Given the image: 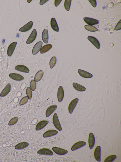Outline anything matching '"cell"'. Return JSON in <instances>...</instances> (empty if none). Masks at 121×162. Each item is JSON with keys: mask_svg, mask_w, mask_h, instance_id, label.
Segmentation results:
<instances>
[{"mask_svg": "<svg viewBox=\"0 0 121 162\" xmlns=\"http://www.w3.org/2000/svg\"><path fill=\"white\" fill-rule=\"evenodd\" d=\"M52 47V46L51 44L45 45L41 48L40 50V52L41 54L44 53L49 50Z\"/></svg>", "mask_w": 121, "mask_h": 162, "instance_id": "obj_27", "label": "cell"}, {"mask_svg": "<svg viewBox=\"0 0 121 162\" xmlns=\"http://www.w3.org/2000/svg\"><path fill=\"white\" fill-rule=\"evenodd\" d=\"M57 106L56 105H53L49 107L46 112V116L48 117L51 115L56 109Z\"/></svg>", "mask_w": 121, "mask_h": 162, "instance_id": "obj_17", "label": "cell"}, {"mask_svg": "<svg viewBox=\"0 0 121 162\" xmlns=\"http://www.w3.org/2000/svg\"><path fill=\"white\" fill-rule=\"evenodd\" d=\"M95 138L92 133H89L88 138V144L90 148L92 149L93 148L95 143Z\"/></svg>", "mask_w": 121, "mask_h": 162, "instance_id": "obj_12", "label": "cell"}, {"mask_svg": "<svg viewBox=\"0 0 121 162\" xmlns=\"http://www.w3.org/2000/svg\"><path fill=\"white\" fill-rule=\"evenodd\" d=\"M78 71L81 76L84 78H90L93 76V75L91 73L79 69Z\"/></svg>", "mask_w": 121, "mask_h": 162, "instance_id": "obj_16", "label": "cell"}, {"mask_svg": "<svg viewBox=\"0 0 121 162\" xmlns=\"http://www.w3.org/2000/svg\"><path fill=\"white\" fill-rule=\"evenodd\" d=\"M84 27L87 30L91 32H95L98 30L95 27L91 25H86Z\"/></svg>", "mask_w": 121, "mask_h": 162, "instance_id": "obj_28", "label": "cell"}, {"mask_svg": "<svg viewBox=\"0 0 121 162\" xmlns=\"http://www.w3.org/2000/svg\"><path fill=\"white\" fill-rule=\"evenodd\" d=\"M26 93L29 99L30 100L32 98V93L31 89L30 87H28L27 88L26 90Z\"/></svg>", "mask_w": 121, "mask_h": 162, "instance_id": "obj_32", "label": "cell"}, {"mask_svg": "<svg viewBox=\"0 0 121 162\" xmlns=\"http://www.w3.org/2000/svg\"><path fill=\"white\" fill-rule=\"evenodd\" d=\"M58 132L55 130H50L45 132L43 133V136L44 138L49 137L53 136L57 134Z\"/></svg>", "mask_w": 121, "mask_h": 162, "instance_id": "obj_19", "label": "cell"}, {"mask_svg": "<svg viewBox=\"0 0 121 162\" xmlns=\"http://www.w3.org/2000/svg\"><path fill=\"white\" fill-rule=\"evenodd\" d=\"M18 118L17 117H15L10 120L9 122L8 125L11 126L15 124L18 121Z\"/></svg>", "mask_w": 121, "mask_h": 162, "instance_id": "obj_34", "label": "cell"}, {"mask_svg": "<svg viewBox=\"0 0 121 162\" xmlns=\"http://www.w3.org/2000/svg\"><path fill=\"white\" fill-rule=\"evenodd\" d=\"M37 153L39 155L52 156L53 155V153L52 151L48 148H42L39 150L37 152Z\"/></svg>", "mask_w": 121, "mask_h": 162, "instance_id": "obj_2", "label": "cell"}, {"mask_svg": "<svg viewBox=\"0 0 121 162\" xmlns=\"http://www.w3.org/2000/svg\"><path fill=\"white\" fill-rule=\"evenodd\" d=\"M83 19L85 22L89 25H94L99 23L98 20L91 18L84 17Z\"/></svg>", "mask_w": 121, "mask_h": 162, "instance_id": "obj_10", "label": "cell"}, {"mask_svg": "<svg viewBox=\"0 0 121 162\" xmlns=\"http://www.w3.org/2000/svg\"><path fill=\"white\" fill-rule=\"evenodd\" d=\"M15 70L21 72L28 73L29 71V69L26 66L21 65L16 66L14 68Z\"/></svg>", "mask_w": 121, "mask_h": 162, "instance_id": "obj_20", "label": "cell"}, {"mask_svg": "<svg viewBox=\"0 0 121 162\" xmlns=\"http://www.w3.org/2000/svg\"><path fill=\"white\" fill-rule=\"evenodd\" d=\"M71 0H65L64 3V6L65 10L68 11L70 10L71 2Z\"/></svg>", "mask_w": 121, "mask_h": 162, "instance_id": "obj_30", "label": "cell"}, {"mask_svg": "<svg viewBox=\"0 0 121 162\" xmlns=\"http://www.w3.org/2000/svg\"><path fill=\"white\" fill-rule=\"evenodd\" d=\"M32 1V0H27V2L28 3H30V2Z\"/></svg>", "mask_w": 121, "mask_h": 162, "instance_id": "obj_40", "label": "cell"}, {"mask_svg": "<svg viewBox=\"0 0 121 162\" xmlns=\"http://www.w3.org/2000/svg\"><path fill=\"white\" fill-rule=\"evenodd\" d=\"M86 143L84 141H79L74 143L71 148L72 151L77 150L85 146Z\"/></svg>", "mask_w": 121, "mask_h": 162, "instance_id": "obj_5", "label": "cell"}, {"mask_svg": "<svg viewBox=\"0 0 121 162\" xmlns=\"http://www.w3.org/2000/svg\"><path fill=\"white\" fill-rule=\"evenodd\" d=\"M94 155L96 160L100 162L101 160V148L99 146H97L95 149L94 151Z\"/></svg>", "mask_w": 121, "mask_h": 162, "instance_id": "obj_4", "label": "cell"}, {"mask_svg": "<svg viewBox=\"0 0 121 162\" xmlns=\"http://www.w3.org/2000/svg\"><path fill=\"white\" fill-rule=\"evenodd\" d=\"M52 150L56 154L60 155H64L68 152V151L65 149L55 147H53Z\"/></svg>", "mask_w": 121, "mask_h": 162, "instance_id": "obj_6", "label": "cell"}, {"mask_svg": "<svg viewBox=\"0 0 121 162\" xmlns=\"http://www.w3.org/2000/svg\"><path fill=\"white\" fill-rule=\"evenodd\" d=\"M48 1H49L48 0H40V1L39 4L42 5Z\"/></svg>", "mask_w": 121, "mask_h": 162, "instance_id": "obj_39", "label": "cell"}, {"mask_svg": "<svg viewBox=\"0 0 121 162\" xmlns=\"http://www.w3.org/2000/svg\"><path fill=\"white\" fill-rule=\"evenodd\" d=\"M87 39L98 49L100 48V45L99 42L96 38L93 36H89Z\"/></svg>", "mask_w": 121, "mask_h": 162, "instance_id": "obj_7", "label": "cell"}, {"mask_svg": "<svg viewBox=\"0 0 121 162\" xmlns=\"http://www.w3.org/2000/svg\"><path fill=\"white\" fill-rule=\"evenodd\" d=\"M117 158V156L115 155L109 156L107 157L104 160V162H112L114 161Z\"/></svg>", "mask_w": 121, "mask_h": 162, "instance_id": "obj_29", "label": "cell"}, {"mask_svg": "<svg viewBox=\"0 0 121 162\" xmlns=\"http://www.w3.org/2000/svg\"><path fill=\"white\" fill-rule=\"evenodd\" d=\"M64 95V92L63 87L60 86L58 89L57 93V97L59 102H60L62 100Z\"/></svg>", "mask_w": 121, "mask_h": 162, "instance_id": "obj_15", "label": "cell"}, {"mask_svg": "<svg viewBox=\"0 0 121 162\" xmlns=\"http://www.w3.org/2000/svg\"><path fill=\"white\" fill-rule=\"evenodd\" d=\"M30 86L31 90L33 91L35 90L36 87L35 81L34 80H32L30 83Z\"/></svg>", "mask_w": 121, "mask_h": 162, "instance_id": "obj_35", "label": "cell"}, {"mask_svg": "<svg viewBox=\"0 0 121 162\" xmlns=\"http://www.w3.org/2000/svg\"><path fill=\"white\" fill-rule=\"evenodd\" d=\"M62 0H55L54 1V5L56 7L61 2Z\"/></svg>", "mask_w": 121, "mask_h": 162, "instance_id": "obj_38", "label": "cell"}, {"mask_svg": "<svg viewBox=\"0 0 121 162\" xmlns=\"http://www.w3.org/2000/svg\"><path fill=\"white\" fill-rule=\"evenodd\" d=\"M56 61V58L55 56L53 57L50 59L49 65L51 68H52L55 65Z\"/></svg>", "mask_w": 121, "mask_h": 162, "instance_id": "obj_31", "label": "cell"}, {"mask_svg": "<svg viewBox=\"0 0 121 162\" xmlns=\"http://www.w3.org/2000/svg\"><path fill=\"white\" fill-rule=\"evenodd\" d=\"M29 145L28 143L27 142H22L19 143L16 145L15 147L16 149H21L27 147Z\"/></svg>", "mask_w": 121, "mask_h": 162, "instance_id": "obj_24", "label": "cell"}, {"mask_svg": "<svg viewBox=\"0 0 121 162\" xmlns=\"http://www.w3.org/2000/svg\"><path fill=\"white\" fill-rule=\"evenodd\" d=\"M48 121L43 120L39 122L36 124L35 129L36 131L40 130L44 128L48 123Z\"/></svg>", "mask_w": 121, "mask_h": 162, "instance_id": "obj_13", "label": "cell"}, {"mask_svg": "<svg viewBox=\"0 0 121 162\" xmlns=\"http://www.w3.org/2000/svg\"><path fill=\"white\" fill-rule=\"evenodd\" d=\"M11 88V85L8 83L2 91L0 94L1 97H4L7 95L10 92Z\"/></svg>", "mask_w": 121, "mask_h": 162, "instance_id": "obj_18", "label": "cell"}, {"mask_svg": "<svg viewBox=\"0 0 121 162\" xmlns=\"http://www.w3.org/2000/svg\"><path fill=\"white\" fill-rule=\"evenodd\" d=\"M33 24V22L30 21L20 28L19 30L20 31L23 32L27 31L31 28Z\"/></svg>", "mask_w": 121, "mask_h": 162, "instance_id": "obj_14", "label": "cell"}, {"mask_svg": "<svg viewBox=\"0 0 121 162\" xmlns=\"http://www.w3.org/2000/svg\"><path fill=\"white\" fill-rule=\"evenodd\" d=\"M17 44L16 42L11 43L9 46L7 50L8 56L11 57L13 54Z\"/></svg>", "mask_w": 121, "mask_h": 162, "instance_id": "obj_9", "label": "cell"}, {"mask_svg": "<svg viewBox=\"0 0 121 162\" xmlns=\"http://www.w3.org/2000/svg\"><path fill=\"white\" fill-rule=\"evenodd\" d=\"M29 98L27 96H25L23 97L21 100L19 104L20 105H24L28 101Z\"/></svg>", "mask_w": 121, "mask_h": 162, "instance_id": "obj_33", "label": "cell"}, {"mask_svg": "<svg viewBox=\"0 0 121 162\" xmlns=\"http://www.w3.org/2000/svg\"><path fill=\"white\" fill-rule=\"evenodd\" d=\"M50 24L53 30L57 32L59 31V27L55 18H51Z\"/></svg>", "mask_w": 121, "mask_h": 162, "instance_id": "obj_22", "label": "cell"}, {"mask_svg": "<svg viewBox=\"0 0 121 162\" xmlns=\"http://www.w3.org/2000/svg\"><path fill=\"white\" fill-rule=\"evenodd\" d=\"M42 37L43 41L45 43H47L48 40V34L47 29H44L42 33Z\"/></svg>", "mask_w": 121, "mask_h": 162, "instance_id": "obj_23", "label": "cell"}, {"mask_svg": "<svg viewBox=\"0 0 121 162\" xmlns=\"http://www.w3.org/2000/svg\"><path fill=\"white\" fill-rule=\"evenodd\" d=\"M43 43L39 41L36 43L34 46L32 50V53L34 55L37 54L40 50L41 48Z\"/></svg>", "mask_w": 121, "mask_h": 162, "instance_id": "obj_11", "label": "cell"}, {"mask_svg": "<svg viewBox=\"0 0 121 162\" xmlns=\"http://www.w3.org/2000/svg\"><path fill=\"white\" fill-rule=\"evenodd\" d=\"M9 77L12 79L17 81H21L24 79V77L21 75L16 73H10Z\"/></svg>", "mask_w": 121, "mask_h": 162, "instance_id": "obj_21", "label": "cell"}, {"mask_svg": "<svg viewBox=\"0 0 121 162\" xmlns=\"http://www.w3.org/2000/svg\"><path fill=\"white\" fill-rule=\"evenodd\" d=\"M73 86L76 90L78 91H85L86 90V88L85 87L76 83H73Z\"/></svg>", "mask_w": 121, "mask_h": 162, "instance_id": "obj_25", "label": "cell"}, {"mask_svg": "<svg viewBox=\"0 0 121 162\" xmlns=\"http://www.w3.org/2000/svg\"><path fill=\"white\" fill-rule=\"evenodd\" d=\"M79 99L77 98H76L72 100L69 103L68 106V110L69 113L72 114L78 101Z\"/></svg>", "mask_w": 121, "mask_h": 162, "instance_id": "obj_3", "label": "cell"}, {"mask_svg": "<svg viewBox=\"0 0 121 162\" xmlns=\"http://www.w3.org/2000/svg\"><path fill=\"white\" fill-rule=\"evenodd\" d=\"M89 1L94 7H95L97 5V3L95 0H89Z\"/></svg>", "mask_w": 121, "mask_h": 162, "instance_id": "obj_37", "label": "cell"}, {"mask_svg": "<svg viewBox=\"0 0 121 162\" xmlns=\"http://www.w3.org/2000/svg\"><path fill=\"white\" fill-rule=\"evenodd\" d=\"M121 29V19L118 22L114 28V29L115 30H118Z\"/></svg>", "mask_w": 121, "mask_h": 162, "instance_id": "obj_36", "label": "cell"}, {"mask_svg": "<svg viewBox=\"0 0 121 162\" xmlns=\"http://www.w3.org/2000/svg\"><path fill=\"white\" fill-rule=\"evenodd\" d=\"M43 75V71L42 70L38 71L35 74L34 80L35 81L38 82L40 81L42 78Z\"/></svg>", "mask_w": 121, "mask_h": 162, "instance_id": "obj_26", "label": "cell"}, {"mask_svg": "<svg viewBox=\"0 0 121 162\" xmlns=\"http://www.w3.org/2000/svg\"><path fill=\"white\" fill-rule=\"evenodd\" d=\"M52 121L55 128L59 131H61L62 128L56 113H55L53 115Z\"/></svg>", "mask_w": 121, "mask_h": 162, "instance_id": "obj_1", "label": "cell"}, {"mask_svg": "<svg viewBox=\"0 0 121 162\" xmlns=\"http://www.w3.org/2000/svg\"><path fill=\"white\" fill-rule=\"evenodd\" d=\"M37 35V33L36 30L34 29L27 39L26 43L27 44H30L33 42L35 39Z\"/></svg>", "mask_w": 121, "mask_h": 162, "instance_id": "obj_8", "label": "cell"}]
</instances>
